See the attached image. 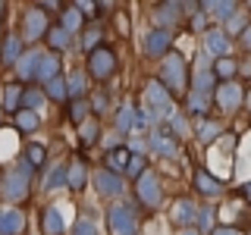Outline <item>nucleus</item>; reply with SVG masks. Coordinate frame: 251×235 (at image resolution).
Masks as SVG:
<instances>
[{"label":"nucleus","instance_id":"nucleus-1","mask_svg":"<svg viewBox=\"0 0 251 235\" xmlns=\"http://www.w3.org/2000/svg\"><path fill=\"white\" fill-rule=\"evenodd\" d=\"M160 82L170 94H188L192 91V78H188V60L179 50H170L160 60Z\"/></svg>","mask_w":251,"mask_h":235},{"label":"nucleus","instance_id":"nucleus-2","mask_svg":"<svg viewBox=\"0 0 251 235\" xmlns=\"http://www.w3.org/2000/svg\"><path fill=\"white\" fill-rule=\"evenodd\" d=\"M31 169L25 160H19L16 166L3 176V182H0V194H3L6 201H25L28 198V188H31Z\"/></svg>","mask_w":251,"mask_h":235},{"label":"nucleus","instance_id":"nucleus-3","mask_svg":"<svg viewBox=\"0 0 251 235\" xmlns=\"http://www.w3.org/2000/svg\"><path fill=\"white\" fill-rule=\"evenodd\" d=\"M135 201L141 204V207H148V210H157V207H160L163 191H160V179H157L154 169H148L145 176L135 182Z\"/></svg>","mask_w":251,"mask_h":235},{"label":"nucleus","instance_id":"nucleus-4","mask_svg":"<svg viewBox=\"0 0 251 235\" xmlns=\"http://www.w3.org/2000/svg\"><path fill=\"white\" fill-rule=\"evenodd\" d=\"M145 104H148V113L154 116H167L170 110H173V94L163 88V82L160 78H151V82L145 85Z\"/></svg>","mask_w":251,"mask_h":235},{"label":"nucleus","instance_id":"nucleus-5","mask_svg":"<svg viewBox=\"0 0 251 235\" xmlns=\"http://www.w3.org/2000/svg\"><path fill=\"white\" fill-rule=\"evenodd\" d=\"M107 226H110L113 235H135L138 219H135L132 204H113V207L107 210Z\"/></svg>","mask_w":251,"mask_h":235},{"label":"nucleus","instance_id":"nucleus-6","mask_svg":"<svg viewBox=\"0 0 251 235\" xmlns=\"http://www.w3.org/2000/svg\"><path fill=\"white\" fill-rule=\"evenodd\" d=\"M116 72V53L110 50V47L100 44L98 50L88 53V75L98 78V82H107V78H113Z\"/></svg>","mask_w":251,"mask_h":235},{"label":"nucleus","instance_id":"nucleus-7","mask_svg":"<svg viewBox=\"0 0 251 235\" xmlns=\"http://www.w3.org/2000/svg\"><path fill=\"white\" fill-rule=\"evenodd\" d=\"M50 25H47V16L41 6H28L25 13H22V38H28V41H38V38H44Z\"/></svg>","mask_w":251,"mask_h":235},{"label":"nucleus","instance_id":"nucleus-8","mask_svg":"<svg viewBox=\"0 0 251 235\" xmlns=\"http://www.w3.org/2000/svg\"><path fill=\"white\" fill-rule=\"evenodd\" d=\"M214 97H217V104H220L223 113H235V110L245 104V94H242L239 82H220L217 91H214Z\"/></svg>","mask_w":251,"mask_h":235},{"label":"nucleus","instance_id":"nucleus-9","mask_svg":"<svg viewBox=\"0 0 251 235\" xmlns=\"http://www.w3.org/2000/svg\"><path fill=\"white\" fill-rule=\"evenodd\" d=\"M170 47H173V35H170V28H151L145 35V57H151V60H163L170 53Z\"/></svg>","mask_w":251,"mask_h":235},{"label":"nucleus","instance_id":"nucleus-10","mask_svg":"<svg viewBox=\"0 0 251 235\" xmlns=\"http://www.w3.org/2000/svg\"><path fill=\"white\" fill-rule=\"evenodd\" d=\"M148 147H151L154 154H160V157H176L179 154V138L173 135L170 129L157 125V129L151 132V138H148Z\"/></svg>","mask_w":251,"mask_h":235},{"label":"nucleus","instance_id":"nucleus-11","mask_svg":"<svg viewBox=\"0 0 251 235\" xmlns=\"http://www.w3.org/2000/svg\"><path fill=\"white\" fill-rule=\"evenodd\" d=\"M91 182H94V188H98V194H104V198H120V194H123V176L110 172L107 166L94 172Z\"/></svg>","mask_w":251,"mask_h":235},{"label":"nucleus","instance_id":"nucleus-12","mask_svg":"<svg viewBox=\"0 0 251 235\" xmlns=\"http://www.w3.org/2000/svg\"><path fill=\"white\" fill-rule=\"evenodd\" d=\"M182 3H176V0H163V3H157L154 6V22H157V28H170L173 22H179L182 19Z\"/></svg>","mask_w":251,"mask_h":235},{"label":"nucleus","instance_id":"nucleus-13","mask_svg":"<svg viewBox=\"0 0 251 235\" xmlns=\"http://www.w3.org/2000/svg\"><path fill=\"white\" fill-rule=\"evenodd\" d=\"M25 229V213L16 207H0V235H22Z\"/></svg>","mask_w":251,"mask_h":235},{"label":"nucleus","instance_id":"nucleus-14","mask_svg":"<svg viewBox=\"0 0 251 235\" xmlns=\"http://www.w3.org/2000/svg\"><path fill=\"white\" fill-rule=\"evenodd\" d=\"M170 219L179 226V229H188V226L198 219V207H195L188 198H179L176 204H173V210H170Z\"/></svg>","mask_w":251,"mask_h":235},{"label":"nucleus","instance_id":"nucleus-15","mask_svg":"<svg viewBox=\"0 0 251 235\" xmlns=\"http://www.w3.org/2000/svg\"><path fill=\"white\" fill-rule=\"evenodd\" d=\"M85 182H88V166H85L82 157H73V160L66 163V188H73V191H82Z\"/></svg>","mask_w":251,"mask_h":235},{"label":"nucleus","instance_id":"nucleus-16","mask_svg":"<svg viewBox=\"0 0 251 235\" xmlns=\"http://www.w3.org/2000/svg\"><path fill=\"white\" fill-rule=\"evenodd\" d=\"M204 50L214 53V57H226V50H229V35H226V28H207L204 31Z\"/></svg>","mask_w":251,"mask_h":235},{"label":"nucleus","instance_id":"nucleus-17","mask_svg":"<svg viewBox=\"0 0 251 235\" xmlns=\"http://www.w3.org/2000/svg\"><path fill=\"white\" fill-rule=\"evenodd\" d=\"M41 57H44L41 50H25V53H22V60L16 63V75H19L22 82H35L38 66H41Z\"/></svg>","mask_w":251,"mask_h":235},{"label":"nucleus","instance_id":"nucleus-18","mask_svg":"<svg viewBox=\"0 0 251 235\" xmlns=\"http://www.w3.org/2000/svg\"><path fill=\"white\" fill-rule=\"evenodd\" d=\"M22 53H25L22 38L19 35H3V41H0V60H3L6 66H16V63L22 60Z\"/></svg>","mask_w":251,"mask_h":235},{"label":"nucleus","instance_id":"nucleus-19","mask_svg":"<svg viewBox=\"0 0 251 235\" xmlns=\"http://www.w3.org/2000/svg\"><path fill=\"white\" fill-rule=\"evenodd\" d=\"M195 188H198V194H204V198H220L223 194V182L217 176H210L207 169L195 172Z\"/></svg>","mask_w":251,"mask_h":235},{"label":"nucleus","instance_id":"nucleus-20","mask_svg":"<svg viewBox=\"0 0 251 235\" xmlns=\"http://www.w3.org/2000/svg\"><path fill=\"white\" fill-rule=\"evenodd\" d=\"M217 85H220V82H217L214 69H207V66L198 69V75L192 78V91H195V94H201V97H210V94L217 91Z\"/></svg>","mask_w":251,"mask_h":235},{"label":"nucleus","instance_id":"nucleus-21","mask_svg":"<svg viewBox=\"0 0 251 235\" xmlns=\"http://www.w3.org/2000/svg\"><path fill=\"white\" fill-rule=\"evenodd\" d=\"M82 25H85V13L78 10V6H63V13H60V28L69 31V35H75V31H82Z\"/></svg>","mask_w":251,"mask_h":235},{"label":"nucleus","instance_id":"nucleus-22","mask_svg":"<svg viewBox=\"0 0 251 235\" xmlns=\"http://www.w3.org/2000/svg\"><path fill=\"white\" fill-rule=\"evenodd\" d=\"M63 229H66L63 213H60L57 207H44V213H41V232L44 235H63Z\"/></svg>","mask_w":251,"mask_h":235},{"label":"nucleus","instance_id":"nucleus-23","mask_svg":"<svg viewBox=\"0 0 251 235\" xmlns=\"http://www.w3.org/2000/svg\"><path fill=\"white\" fill-rule=\"evenodd\" d=\"M129 160H132V151H129V147H113V151H107V157H104L107 169L116 172V176H120V172H126Z\"/></svg>","mask_w":251,"mask_h":235},{"label":"nucleus","instance_id":"nucleus-24","mask_svg":"<svg viewBox=\"0 0 251 235\" xmlns=\"http://www.w3.org/2000/svg\"><path fill=\"white\" fill-rule=\"evenodd\" d=\"M201 10H204V13H214L217 19H226V22H229L232 16L239 13V6H235L232 0H204Z\"/></svg>","mask_w":251,"mask_h":235},{"label":"nucleus","instance_id":"nucleus-25","mask_svg":"<svg viewBox=\"0 0 251 235\" xmlns=\"http://www.w3.org/2000/svg\"><path fill=\"white\" fill-rule=\"evenodd\" d=\"M66 88H69V100H85V91H88V75L82 69H73L66 78Z\"/></svg>","mask_w":251,"mask_h":235},{"label":"nucleus","instance_id":"nucleus-26","mask_svg":"<svg viewBox=\"0 0 251 235\" xmlns=\"http://www.w3.org/2000/svg\"><path fill=\"white\" fill-rule=\"evenodd\" d=\"M60 75V57L57 53H44L41 57V66H38V75H35V82H50V78H57Z\"/></svg>","mask_w":251,"mask_h":235},{"label":"nucleus","instance_id":"nucleus-27","mask_svg":"<svg viewBox=\"0 0 251 235\" xmlns=\"http://www.w3.org/2000/svg\"><path fill=\"white\" fill-rule=\"evenodd\" d=\"M220 132H223V122H217V119H195V138H201L204 144H207V141H217Z\"/></svg>","mask_w":251,"mask_h":235},{"label":"nucleus","instance_id":"nucleus-28","mask_svg":"<svg viewBox=\"0 0 251 235\" xmlns=\"http://www.w3.org/2000/svg\"><path fill=\"white\" fill-rule=\"evenodd\" d=\"M47 44H50V53H63L73 47V35L69 31H63L60 25H53L50 31H47Z\"/></svg>","mask_w":251,"mask_h":235},{"label":"nucleus","instance_id":"nucleus-29","mask_svg":"<svg viewBox=\"0 0 251 235\" xmlns=\"http://www.w3.org/2000/svg\"><path fill=\"white\" fill-rule=\"evenodd\" d=\"M44 94H47V100H57V104H66V100H69V88H66V78H63V75L50 78V82L44 85Z\"/></svg>","mask_w":251,"mask_h":235},{"label":"nucleus","instance_id":"nucleus-30","mask_svg":"<svg viewBox=\"0 0 251 235\" xmlns=\"http://www.w3.org/2000/svg\"><path fill=\"white\" fill-rule=\"evenodd\" d=\"M98 138H100V125H98L94 116H88V119L78 125V144H82V147H91Z\"/></svg>","mask_w":251,"mask_h":235},{"label":"nucleus","instance_id":"nucleus-31","mask_svg":"<svg viewBox=\"0 0 251 235\" xmlns=\"http://www.w3.org/2000/svg\"><path fill=\"white\" fill-rule=\"evenodd\" d=\"M185 107L192 116H198V119H207V110H210V97H201V94L188 91L185 94Z\"/></svg>","mask_w":251,"mask_h":235},{"label":"nucleus","instance_id":"nucleus-32","mask_svg":"<svg viewBox=\"0 0 251 235\" xmlns=\"http://www.w3.org/2000/svg\"><path fill=\"white\" fill-rule=\"evenodd\" d=\"M210 69H214L217 82H232V78H235V72H239V63H235V60H229V57H220V60H217Z\"/></svg>","mask_w":251,"mask_h":235},{"label":"nucleus","instance_id":"nucleus-33","mask_svg":"<svg viewBox=\"0 0 251 235\" xmlns=\"http://www.w3.org/2000/svg\"><path fill=\"white\" fill-rule=\"evenodd\" d=\"M22 91H25V88H19V85H6V88H3V110H6V113H19V110H22Z\"/></svg>","mask_w":251,"mask_h":235},{"label":"nucleus","instance_id":"nucleus-34","mask_svg":"<svg viewBox=\"0 0 251 235\" xmlns=\"http://www.w3.org/2000/svg\"><path fill=\"white\" fill-rule=\"evenodd\" d=\"M135 119H138V110L132 104H123L120 113H116V129H120V132H132V129H135Z\"/></svg>","mask_w":251,"mask_h":235},{"label":"nucleus","instance_id":"nucleus-35","mask_svg":"<svg viewBox=\"0 0 251 235\" xmlns=\"http://www.w3.org/2000/svg\"><path fill=\"white\" fill-rule=\"evenodd\" d=\"M66 185V163H57V166H50L44 179V191H57V188Z\"/></svg>","mask_w":251,"mask_h":235},{"label":"nucleus","instance_id":"nucleus-36","mask_svg":"<svg viewBox=\"0 0 251 235\" xmlns=\"http://www.w3.org/2000/svg\"><path fill=\"white\" fill-rule=\"evenodd\" d=\"M44 100H47V94H44L41 88H25V91H22V110H31V113H38Z\"/></svg>","mask_w":251,"mask_h":235},{"label":"nucleus","instance_id":"nucleus-37","mask_svg":"<svg viewBox=\"0 0 251 235\" xmlns=\"http://www.w3.org/2000/svg\"><path fill=\"white\" fill-rule=\"evenodd\" d=\"M195 223H198V232L201 235L204 232L214 235V229H217V210L214 207H198V219H195Z\"/></svg>","mask_w":251,"mask_h":235},{"label":"nucleus","instance_id":"nucleus-38","mask_svg":"<svg viewBox=\"0 0 251 235\" xmlns=\"http://www.w3.org/2000/svg\"><path fill=\"white\" fill-rule=\"evenodd\" d=\"M16 125H19V132H25V135H31V132L41 125V116L31 113V110H19L16 113Z\"/></svg>","mask_w":251,"mask_h":235},{"label":"nucleus","instance_id":"nucleus-39","mask_svg":"<svg viewBox=\"0 0 251 235\" xmlns=\"http://www.w3.org/2000/svg\"><path fill=\"white\" fill-rule=\"evenodd\" d=\"M66 113H69V119H73L75 125H82L91 116V104H88V100H69V110H66Z\"/></svg>","mask_w":251,"mask_h":235},{"label":"nucleus","instance_id":"nucleus-40","mask_svg":"<svg viewBox=\"0 0 251 235\" xmlns=\"http://www.w3.org/2000/svg\"><path fill=\"white\" fill-rule=\"evenodd\" d=\"M100 38H104V31H100V25H91V28H85L82 31V50H98L100 47Z\"/></svg>","mask_w":251,"mask_h":235},{"label":"nucleus","instance_id":"nucleus-41","mask_svg":"<svg viewBox=\"0 0 251 235\" xmlns=\"http://www.w3.org/2000/svg\"><path fill=\"white\" fill-rule=\"evenodd\" d=\"M44 160H47V151H44V144H38V141H35V144H28V147H25V163H28L31 169L44 166Z\"/></svg>","mask_w":251,"mask_h":235},{"label":"nucleus","instance_id":"nucleus-42","mask_svg":"<svg viewBox=\"0 0 251 235\" xmlns=\"http://www.w3.org/2000/svg\"><path fill=\"white\" fill-rule=\"evenodd\" d=\"M145 172H148V160H145V157H141V154H132L129 166H126V176H132V179H135V182H138V179L145 176Z\"/></svg>","mask_w":251,"mask_h":235},{"label":"nucleus","instance_id":"nucleus-43","mask_svg":"<svg viewBox=\"0 0 251 235\" xmlns=\"http://www.w3.org/2000/svg\"><path fill=\"white\" fill-rule=\"evenodd\" d=\"M248 25H245V16L242 13H235L229 22H226V35H242V31H245Z\"/></svg>","mask_w":251,"mask_h":235},{"label":"nucleus","instance_id":"nucleus-44","mask_svg":"<svg viewBox=\"0 0 251 235\" xmlns=\"http://www.w3.org/2000/svg\"><path fill=\"white\" fill-rule=\"evenodd\" d=\"M170 132H173L176 138H185V135H188V122H185V116H173V119H170Z\"/></svg>","mask_w":251,"mask_h":235},{"label":"nucleus","instance_id":"nucleus-45","mask_svg":"<svg viewBox=\"0 0 251 235\" xmlns=\"http://www.w3.org/2000/svg\"><path fill=\"white\" fill-rule=\"evenodd\" d=\"M73 235H98V232H94V223H91L88 216H78V223H75Z\"/></svg>","mask_w":251,"mask_h":235},{"label":"nucleus","instance_id":"nucleus-46","mask_svg":"<svg viewBox=\"0 0 251 235\" xmlns=\"http://www.w3.org/2000/svg\"><path fill=\"white\" fill-rule=\"evenodd\" d=\"M104 107H107V94L104 91L94 94V97H91V113H104Z\"/></svg>","mask_w":251,"mask_h":235},{"label":"nucleus","instance_id":"nucleus-47","mask_svg":"<svg viewBox=\"0 0 251 235\" xmlns=\"http://www.w3.org/2000/svg\"><path fill=\"white\" fill-rule=\"evenodd\" d=\"M204 22H207V13H204V10H201V13H192V28H195V31L204 28Z\"/></svg>","mask_w":251,"mask_h":235},{"label":"nucleus","instance_id":"nucleus-48","mask_svg":"<svg viewBox=\"0 0 251 235\" xmlns=\"http://www.w3.org/2000/svg\"><path fill=\"white\" fill-rule=\"evenodd\" d=\"M214 235H242V229L239 226H217Z\"/></svg>","mask_w":251,"mask_h":235},{"label":"nucleus","instance_id":"nucleus-49","mask_svg":"<svg viewBox=\"0 0 251 235\" xmlns=\"http://www.w3.org/2000/svg\"><path fill=\"white\" fill-rule=\"evenodd\" d=\"M239 41H242V47H245V50H251V25L239 35Z\"/></svg>","mask_w":251,"mask_h":235},{"label":"nucleus","instance_id":"nucleus-50","mask_svg":"<svg viewBox=\"0 0 251 235\" xmlns=\"http://www.w3.org/2000/svg\"><path fill=\"white\" fill-rule=\"evenodd\" d=\"M41 10H57V13H63V6L57 3V0H44V3H38Z\"/></svg>","mask_w":251,"mask_h":235},{"label":"nucleus","instance_id":"nucleus-51","mask_svg":"<svg viewBox=\"0 0 251 235\" xmlns=\"http://www.w3.org/2000/svg\"><path fill=\"white\" fill-rule=\"evenodd\" d=\"M242 198H245V201H251V182H245V185H242Z\"/></svg>","mask_w":251,"mask_h":235},{"label":"nucleus","instance_id":"nucleus-52","mask_svg":"<svg viewBox=\"0 0 251 235\" xmlns=\"http://www.w3.org/2000/svg\"><path fill=\"white\" fill-rule=\"evenodd\" d=\"M176 235H201V232H198V229H179Z\"/></svg>","mask_w":251,"mask_h":235},{"label":"nucleus","instance_id":"nucleus-53","mask_svg":"<svg viewBox=\"0 0 251 235\" xmlns=\"http://www.w3.org/2000/svg\"><path fill=\"white\" fill-rule=\"evenodd\" d=\"M245 107L251 110V88H248V94H245Z\"/></svg>","mask_w":251,"mask_h":235},{"label":"nucleus","instance_id":"nucleus-54","mask_svg":"<svg viewBox=\"0 0 251 235\" xmlns=\"http://www.w3.org/2000/svg\"><path fill=\"white\" fill-rule=\"evenodd\" d=\"M0 13H3V3H0Z\"/></svg>","mask_w":251,"mask_h":235},{"label":"nucleus","instance_id":"nucleus-55","mask_svg":"<svg viewBox=\"0 0 251 235\" xmlns=\"http://www.w3.org/2000/svg\"><path fill=\"white\" fill-rule=\"evenodd\" d=\"M248 6H251V3H248Z\"/></svg>","mask_w":251,"mask_h":235}]
</instances>
